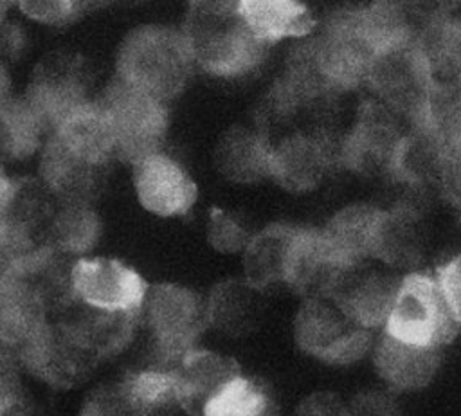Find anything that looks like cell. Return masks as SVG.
Returning <instances> with one entry per match:
<instances>
[{"label": "cell", "mask_w": 461, "mask_h": 416, "mask_svg": "<svg viewBox=\"0 0 461 416\" xmlns=\"http://www.w3.org/2000/svg\"><path fill=\"white\" fill-rule=\"evenodd\" d=\"M182 34L193 61L221 77L252 70L268 45L245 23L238 13V2H193Z\"/></svg>", "instance_id": "cell-1"}, {"label": "cell", "mask_w": 461, "mask_h": 416, "mask_svg": "<svg viewBox=\"0 0 461 416\" xmlns=\"http://www.w3.org/2000/svg\"><path fill=\"white\" fill-rule=\"evenodd\" d=\"M182 31L140 25L126 34L117 52V77L158 101L178 95L193 68Z\"/></svg>", "instance_id": "cell-2"}, {"label": "cell", "mask_w": 461, "mask_h": 416, "mask_svg": "<svg viewBox=\"0 0 461 416\" xmlns=\"http://www.w3.org/2000/svg\"><path fill=\"white\" fill-rule=\"evenodd\" d=\"M142 308L153 339L157 367L162 369H173L184 355L193 351L209 326L207 303L180 285L151 286Z\"/></svg>", "instance_id": "cell-3"}, {"label": "cell", "mask_w": 461, "mask_h": 416, "mask_svg": "<svg viewBox=\"0 0 461 416\" xmlns=\"http://www.w3.org/2000/svg\"><path fill=\"white\" fill-rule=\"evenodd\" d=\"M459 328L436 277L421 272L402 277L384 333L418 346L443 348Z\"/></svg>", "instance_id": "cell-4"}, {"label": "cell", "mask_w": 461, "mask_h": 416, "mask_svg": "<svg viewBox=\"0 0 461 416\" xmlns=\"http://www.w3.org/2000/svg\"><path fill=\"white\" fill-rule=\"evenodd\" d=\"M297 346L326 362L346 366L373 348V330L358 324L331 297L304 299L294 319Z\"/></svg>", "instance_id": "cell-5"}, {"label": "cell", "mask_w": 461, "mask_h": 416, "mask_svg": "<svg viewBox=\"0 0 461 416\" xmlns=\"http://www.w3.org/2000/svg\"><path fill=\"white\" fill-rule=\"evenodd\" d=\"M99 103L113 131L117 158L135 164L148 155L160 153L167 128V110L162 101L115 77Z\"/></svg>", "instance_id": "cell-6"}, {"label": "cell", "mask_w": 461, "mask_h": 416, "mask_svg": "<svg viewBox=\"0 0 461 416\" xmlns=\"http://www.w3.org/2000/svg\"><path fill=\"white\" fill-rule=\"evenodd\" d=\"M22 366L52 387H76L95 369L99 358L65 321L45 328L20 351Z\"/></svg>", "instance_id": "cell-7"}, {"label": "cell", "mask_w": 461, "mask_h": 416, "mask_svg": "<svg viewBox=\"0 0 461 416\" xmlns=\"http://www.w3.org/2000/svg\"><path fill=\"white\" fill-rule=\"evenodd\" d=\"M25 101L52 131L88 99V74L79 58L50 54L34 68Z\"/></svg>", "instance_id": "cell-8"}, {"label": "cell", "mask_w": 461, "mask_h": 416, "mask_svg": "<svg viewBox=\"0 0 461 416\" xmlns=\"http://www.w3.org/2000/svg\"><path fill=\"white\" fill-rule=\"evenodd\" d=\"M72 288L81 304L104 312H140L149 290L142 276L112 258H79Z\"/></svg>", "instance_id": "cell-9"}, {"label": "cell", "mask_w": 461, "mask_h": 416, "mask_svg": "<svg viewBox=\"0 0 461 416\" xmlns=\"http://www.w3.org/2000/svg\"><path fill=\"white\" fill-rule=\"evenodd\" d=\"M400 281L393 272L362 261L344 270L328 297L358 324L373 330L385 324Z\"/></svg>", "instance_id": "cell-10"}, {"label": "cell", "mask_w": 461, "mask_h": 416, "mask_svg": "<svg viewBox=\"0 0 461 416\" xmlns=\"http://www.w3.org/2000/svg\"><path fill=\"white\" fill-rule=\"evenodd\" d=\"M133 185L140 205L158 216L187 213L196 202V184L173 158L153 153L133 164Z\"/></svg>", "instance_id": "cell-11"}, {"label": "cell", "mask_w": 461, "mask_h": 416, "mask_svg": "<svg viewBox=\"0 0 461 416\" xmlns=\"http://www.w3.org/2000/svg\"><path fill=\"white\" fill-rule=\"evenodd\" d=\"M373 362L378 376L394 391H416L436 376L441 348L403 342L387 333L375 342Z\"/></svg>", "instance_id": "cell-12"}, {"label": "cell", "mask_w": 461, "mask_h": 416, "mask_svg": "<svg viewBox=\"0 0 461 416\" xmlns=\"http://www.w3.org/2000/svg\"><path fill=\"white\" fill-rule=\"evenodd\" d=\"M171 371L178 384L180 407L193 416H202L207 402L241 375L234 358L198 348L184 355Z\"/></svg>", "instance_id": "cell-13"}, {"label": "cell", "mask_w": 461, "mask_h": 416, "mask_svg": "<svg viewBox=\"0 0 461 416\" xmlns=\"http://www.w3.org/2000/svg\"><path fill=\"white\" fill-rule=\"evenodd\" d=\"M103 169L104 166L72 153L54 135L45 142L40 162L41 180L61 203H86L99 189Z\"/></svg>", "instance_id": "cell-14"}, {"label": "cell", "mask_w": 461, "mask_h": 416, "mask_svg": "<svg viewBox=\"0 0 461 416\" xmlns=\"http://www.w3.org/2000/svg\"><path fill=\"white\" fill-rule=\"evenodd\" d=\"M140 312H104L86 304H72L61 321L70 324L79 339L101 360L121 353L133 339Z\"/></svg>", "instance_id": "cell-15"}, {"label": "cell", "mask_w": 461, "mask_h": 416, "mask_svg": "<svg viewBox=\"0 0 461 416\" xmlns=\"http://www.w3.org/2000/svg\"><path fill=\"white\" fill-rule=\"evenodd\" d=\"M77 157L106 166L115 157V139L108 115L99 101H88L68 115L52 133Z\"/></svg>", "instance_id": "cell-16"}, {"label": "cell", "mask_w": 461, "mask_h": 416, "mask_svg": "<svg viewBox=\"0 0 461 416\" xmlns=\"http://www.w3.org/2000/svg\"><path fill=\"white\" fill-rule=\"evenodd\" d=\"M49 310L38 292L22 279L0 283V340L18 351L49 322Z\"/></svg>", "instance_id": "cell-17"}, {"label": "cell", "mask_w": 461, "mask_h": 416, "mask_svg": "<svg viewBox=\"0 0 461 416\" xmlns=\"http://www.w3.org/2000/svg\"><path fill=\"white\" fill-rule=\"evenodd\" d=\"M328 167V149L310 135H292L272 148L270 176L290 191H308Z\"/></svg>", "instance_id": "cell-18"}, {"label": "cell", "mask_w": 461, "mask_h": 416, "mask_svg": "<svg viewBox=\"0 0 461 416\" xmlns=\"http://www.w3.org/2000/svg\"><path fill=\"white\" fill-rule=\"evenodd\" d=\"M297 227L274 223L250 238L245 247V281L263 290L277 283H286L292 245Z\"/></svg>", "instance_id": "cell-19"}, {"label": "cell", "mask_w": 461, "mask_h": 416, "mask_svg": "<svg viewBox=\"0 0 461 416\" xmlns=\"http://www.w3.org/2000/svg\"><path fill=\"white\" fill-rule=\"evenodd\" d=\"M382 211L369 205H351L335 214L322 229L337 258L351 267L373 258V247Z\"/></svg>", "instance_id": "cell-20"}, {"label": "cell", "mask_w": 461, "mask_h": 416, "mask_svg": "<svg viewBox=\"0 0 461 416\" xmlns=\"http://www.w3.org/2000/svg\"><path fill=\"white\" fill-rule=\"evenodd\" d=\"M238 13L250 31L270 43L288 36H304L315 27L308 7L288 0H241Z\"/></svg>", "instance_id": "cell-21"}, {"label": "cell", "mask_w": 461, "mask_h": 416, "mask_svg": "<svg viewBox=\"0 0 461 416\" xmlns=\"http://www.w3.org/2000/svg\"><path fill=\"white\" fill-rule=\"evenodd\" d=\"M272 148L263 135L247 130H229L216 148V166L234 182H256L270 176Z\"/></svg>", "instance_id": "cell-22"}, {"label": "cell", "mask_w": 461, "mask_h": 416, "mask_svg": "<svg viewBox=\"0 0 461 416\" xmlns=\"http://www.w3.org/2000/svg\"><path fill=\"white\" fill-rule=\"evenodd\" d=\"M403 139L396 137L393 126L380 115L364 119L349 135L344 155L349 166L357 169L378 171L396 167Z\"/></svg>", "instance_id": "cell-23"}, {"label": "cell", "mask_w": 461, "mask_h": 416, "mask_svg": "<svg viewBox=\"0 0 461 416\" xmlns=\"http://www.w3.org/2000/svg\"><path fill=\"white\" fill-rule=\"evenodd\" d=\"M259 290L249 281H223L214 286L207 303L209 324L229 335L249 331L258 317Z\"/></svg>", "instance_id": "cell-24"}, {"label": "cell", "mask_w": 461, "mask_h": 416, "mask_svg": "<svg viewBox=\"0 0 461 416\" xmlns=\"http://www.w3.org/2000/svg\"><path fill=\"white\" fill-rule=\"evenodd\" d=\"M121 384L139 416H169L182 409L178 384L171 369L153 366L126 375Z\"/></svg>", "instance_id": "cell-25"}, {"label": "cell", "mask_w": 461, "mask_h": 416, "mask_svg": "<svg viewBox=\"0 0 461 416\" xmlns=\"http://www.w3.org/2000/svg\"><path fill=\"white\" fill-rule=\"evenodd\" d=\"M101 234L97 214L86 203H61L47 227L45 245L74 258L88 252Z\"/></svg>", "instance_id": "cell-26"}, {"label": "cell", "mask_w": 461, "mask_h": 416, "mask_svg": "<svg viewBox=\"0 0 461 416\" xmlns=\"http://www.w3.org/2000/svg\"><path fill=\"white\" fill-rule=\"evenodd\" d=\"M49 130L34 108L22 99H7L0 106V157L22 158L31 155Z\"/></svg>", "instance_id": "cell-27"}, {"label": "cell", "mask_w": 461, "mask_h": 416, "mask_svg": "<svg viewBox=\"0 0 461 416\" xmlns=\"http://www.w3.org/2000/svg\"><path fill=\"white\" fill-rule=\"evenodd\" d=\"M202 416H279V411L265 384L238 375L207 402Z\"/></svg>", "instance_id": "cell-28"}, {"label": "cell", "mask_w": 461, "mask_h": 416, "mask_svg": "<svg viewBox=\"0 0 461 416\" xmlns=\"http://www.w3.org/2000/svg\"><path fill=\"white\" fill-rule=\"evenodd\" d=\"M420 256V234L414 220L402 213H384L376 229L373 258L387 267H405Z\"/></svg>", "instance_id": "cell-29"}, {"label": "cell", "mask_w": 461, "mask_h": 416, "mask_svg": "<svg viewBox=\"0 0 461 416\" xmlns=\"http://www.w3.org/2000/svg\"><path fill=\"white\" fill-rule=\"evenodd\" d=\"M40 245L34 234L11 214L0 216V283L16 279Z\"/></svg>", "instance_id": "cell-30"}, {"label": "cell", "mask_w": 461, "mask_h": 416, "mask_svg": "<svg viewBox=\"0 0 461 416\" xmlns=\"http://www.w3.org/2000/svg\"><path fill=\"white\" fill-rule=\"evenodd\" d=\"M79 416H139L121 382L101 385L81 405Z\"/></svg>", "instance_id": "cell-31"}, {"label": "cell", "mask_w": 461, "mask_h": 416, "mask_svg": "<svg viewBox=\"0 0 461 416\" xmlns=\"http://www.w3.org/2000/svg\"><path fill=\"white\" fill-rule=\"evenodd\" d=\"M207 238L209 243L220 252H236L241 249L245 250V247L250 241L247 231L234 218H230L225 211L218 207L211 211Z\"/></svg>", "instance_id": "cell-32"}, {"label": "cell", "mask_w": 461, "mask_h": 416, "mask_svg": "<svg viewBox=\"0 0 461 416\" xmlns=\"http://www.w3.org/2000/svg\"><path fill=\"white\" fill-rule=\"evenodd\" d=\"M439 167L445 191L461 205V133L441 144Z\"/></svg>", "instance_id": "cell-33"}, {"label": "cell", "mask_w": 461, "mask_h": 416, "mask_svg": "<svg viewBox=\"0 0 461 416\" xmlns=\"http://www.w3.org/2000/svg\"><path fill=\"white\" fill-rule=\"evenodd\" d=\"M20 9L45 23H65L74 20L81 11L85 9V4L81 2H20Z\"/></svg>", "instance_id": "cell-34"}, {"label": "cell", "mask_w": 461, "mask_h": 416, "mask_svg": "<svg viewBox=\"0 0 461 416\" xmlns=\"http://www.w3.org/2000/svg\"><path fill=\"white\" fill-rule=\"evenodd\" d=\"M443 290L452 315L461 326V252L438 267L434 276Z\"/></svg>", "instance_id": "cell-35"}, {"label": "cell", "mask_w": 461, "mask_h": 416, "mask_svg": "<svg viewBox=\"0 0 461 416\" xmlns=\"http://www.w3.org/2000/svg\"><path fill=\"white\" fill-rule=\"evenodd\" d=\"M295 416H351L349 405L333 393H313L306 396Z\"/></svg>", "instance_id": "cell-36"}, {"label": "cell", "mask_w": 461, "mask_h": 416, "mask_svg": "<svg viewBox=\"0 0 461 416\" xmlns=\"http://www.w3.org/2000/svg\"><path fill=\"white\" fill-rule=\"evenodd\" d=\"M0 416H36V409L20 382L0 387Z\"/></svg>", "instance_id": "cell-37"}, {"label": "cell", "mask_w": 461, "mask_h": 416, "mask_svg": "<svg viewBox=\"0 0 461 416\" xmlns=\"http://www.w3.org/2000/svg\"><path fill=\"white\" fill-rule=\"evenodd\" d=\"M349 414L351 416H396V407L387 396L371 393V394L358 396L349 405Z\"/></svg>", "instance_id": "cell-38"}, {"label": "cell", "mask_w": 461, "mask_h": 416, "mask_svg": "<svg viewBox=\"0 0 461 416\" xmlns=\"http://www.w3.org/2000/svg\"><path fill=\"white\" fill-rule=\"evenodd\" d=\"M18 366H22L18 349L0 340V387L18 382Z\"/></svg>", "instance_id": "cell-39"}, {"label": "cell", "mask_w": 461, "mask_h": 416, "mask_svg": "<svg viewBox=\"0 0 461 416\" xmlns=\"http://www.w3.org/2000/svg\"><path fill=\"white\" fill-rule=\"evenodd\" d=\"M16 194V182L7 176L4 167L0 166V216L7 213Z\"/></svg>", "instance_id": "cell-40"}, {"label": "cell", "mask_w": 461, "mask_h": 416, "mask_svg": "<svg viewBox=\"0 0 461 416\" xmlns=\"http://www.w3.org/2000/svg\"><path fill=\"white\" fill-rule=\"evenodd\" d=\"M7 99H11V95H9V76H7L5 67H4L2 61H0V106H2Z\"/></svg>", "instance_id": "cell-41"}]
</instances>
